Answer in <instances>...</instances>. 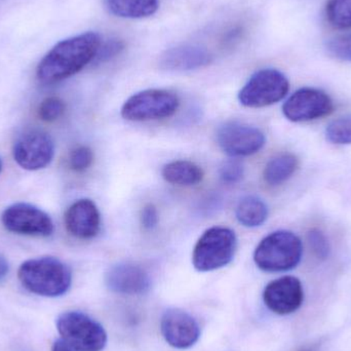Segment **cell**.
I'll return each mask as SVG.
<instances>
[{"label": "cell", "mask_w": 351, "mask_h": 351, "mask_svg": "<svg viewBox=\"0 0 351 351\" xmlns=\"http://www.w3.org/2000/svg\"><path fill=\"white\" fill-rule=\"evenodd\" d=\"M101 45L98 33L86 32L58 43L39 62L36 78L45 86L58 84L94 61Z\"/></svg>", "instance_id": "1"}, {"label": "cell", "mask_w": 351, "mask_h": 351, "mask_svg": "<svg viewBox=\"0 0 351 351\" xmlns=\"http://www.w3.org/2000/svg\"><path fill=\"white\" fill-rule=\"evenodd\" d=\"M18 278L29 292L47 298L63 296L72 284L70 268L53 257L27 260L19 268Z\"/></svg>", "instance_id": "2"}, {"label": "cell", "mask_w": 351, "mask_h": 351, "mask_svg": "<svg viewBox=\"0 0 351 351\" xmlns=\"http://www.w3.org/2000/svg\"><path fill=\"white\" fill-rule=\"evenodd\" d=\"M302 255L301 239L291 231L278 230L260 241L254 253V261L263 271L284 272L296 268Z\"/></svg>", "instance_id": "3"}, {"label": "cell", "mask_w": 351, "mask_h": 351, "mask_svg": "<svg viewBox=\"0 0 351 351\" xmlns=\"http://www.w3.org/2000/svg\"><path fill=\"white\" fill-rule=\"evenodd\" d=\"M237 247L234 231L227 227H212L204 231L195 243L192 263L200 272L220 269L232 261Z\"/></svg>", "instance_id": "4"}, {"label": "cell", "mask_w": 351, "mask_h": 351, "mask_svg": "<svg viewBox=\"0 0 351 351\" xmlns=\"http://www.w3.org/2000/svg\"><path fill=\"white\" fill-rule=\"evenodd\" d=\"M57 330L65 343L77 351H103L107 333L103 326L86 313L67 311L57 319Z\"/></svg>", "instance_id": "5"}, {"label": "cell", "mask_w": 351, "mask_h": 351, "mask_svg": "<svg viewBox=\"0 0 351 351\" xmlns=\"http://www.w3.org/2000/svg\"><path fill=\"white\" fill-rule=\"evenodd\" d=\"M290 82L280 70H259L247 80L239 93L241 105L249 108H263L282 101L288 95Z\"/></svg>", "instance_id": "6"}, {"label": "cell", "mask_w": 351, "mask_h": 351, "mask_svg": "<svg viewBox=\"0 0 351 351\" xmlns=\"http://www.w3.org/2000/svg\"><path fill=\"white\" fill-rule=\"evenodd\" d=\"M177 95L166 90H146L130 97L121 117L130 121H149L173 117L179 108Z\"/></svg>", "instance_id": "7"}, {"label": "cell", "mask_w": 351, "mask_h": 351, "mask_svg": "<svg viewBox=\"0 0 351 351\" xmlns=\"http://www.w3.org/2000/svg\"><path fill=\"white\" fill-rule=\"evenodd\" d=\"M12 156L14 162L24 170H43L55 156V143L43 130H26L14 142Z\"/></svg>", "instance_id": "8"}, {"label": "cell", "mask_w": 351, "mask_h": 351, "mask_svg": "<svg viewBox=\"0 0 351 351\" xmlns=\"http://www.w3.org/2000/svg\"><path fill=\"white\" fill-rule=\"evenodd\" d=\"M216 141L223 152L231 158L253 156L265 145L261 130L247 123L229 121L219 127Z\"/></svg>", "instance_id": "9"}, {"label": "cell", "mask_w": 351, "mask_h": 351, "mask_svg": "<svg viewBox=\"0 0 351 351\" xmlns=\"http://www.w3.org/2000/svg\"><path fill=\"white\" fill-rule=\"evenodd\" d=\"M1 223L14 234L47 237L53 232V222L49 214L24 202L8 206L2 213Z\"/></svg>", "instance_id": "10"}, {"label": "cell", "mask_w": 351, "mask_h": 351, "mask_svg": "<svg viewBox=\"0 0 351 351\" xmlns=\"http://www.w3.org/2000/svg\"><path fill=\"white\" fill-rule=\"evenodd\" d=\"M334 103L329 95L319 88H303L296 90L282 106L285 117L293 123H307L329 117Z\"/></svg>", "instance_id": "11"}, {"label": "cell", "mask_w": 351, "mask_h": 351, "mask_svg": "<svg viewBox=\"0 0 351 351\" xmlns=\"http://www.w3.org/2000/svg\"><path fill=\"white\" fill-rule=\"evenodd\" d=\"M263 301L276 315H291L298 311L304 301L302 284L295 276H282L272 280L264 289Z\"/></svg>", "instance_id": "12"}, {"label": "cell", "mask_w": 351, "mask_h": 351, "mask_svg": "<svg viewBox=\"0 0 351 351\" xmlns=\"http://www.w3.org/2000/svg\"><path fill=\"white\" fill-rule=\"evenodd\" d=\"M160 331L167 343L177 350L192 348L200 337V328L193 317L179 308H170L162 315Z\"/></svg>", "instance_id": "13"}, {"label": "cell", "mask_w": 351, "mask_h": 351, "mask_svg": "<svg viewBox=\"0 0 351 351\" xmlns=\"http://www.w3.org/2000/svg\"><path fill=\"white\" fill-rule=\"evenodd\" d=\"M105 284L111 292L123 295H141L149 291L152 280L141 266L134 263H119L109 268Z\"/></svg>", "instance_id": "14"}, {"label": "cell", "mask_w": 351, "mask_h": 351, "mask_svg": "<svg viewBox=\"0 0 351 351\" xmlns=\"http://www.w3.org/2000/svg\"><path fill=\"white\" fill-rule=\"evenodd\" d=\"M64 220L68 232L76 239H94L100 231V212L96 204L88 198L73 202L66 210Z\"/></svg>", "instance_id": "15"}, {"label": "cell", "mask_w": 351, "mask_h": 351, "mask_svg": "<svg viewBox=\"0 0 351 351\" xmlns=\"http://www.w3.org/2000/svg\"><path fill=\"white\" fill-rule=\"evenodd\" d=\"M212 56L204 47L183 45L167 49L160 58V67L167 71L184 72L206 67Z\"/></svg>", "instance_id": "16"}, {"label": "cell", "mask_w": 351, "mask_h": 351, "mask_svg": "<svg viewBox=\"0 0 351 351\" xmlns=\"http://www.w3.org/2000/svg\"><path fill=\"white\" fill-rule=\"evenodd\" d=\"M162 178L168 183L177 186H194L204 179V171L189 160H175L162 168Z\"/></svg>", "instance_id": "17"}, {"label": "cell", "mask_w": 351, "mask_h": 351, "mask_svg": "<svg viewBox=\"0 0 351 351\" xmlns=\"http://www.w3.org/2000/svg\"><path fill=\"white\" fill-rule=\"evenodd\" d=\"M299 168V160L292 154H282L266 164L263 179L269 186H280L288 181Z\"/></svg>", "instance_id": "18"}, {"label": "cell", "mask_w": 351, "mask_h": 351, "mask_svg": "<svg viewBox=\"0 0 351 351\" xmlns=\"http://www.w3.org/2000/svg\"><path fill=\"white\" fill-rule=\"evenodd\" d=\"M105 5L114 16L142 19L158 12L160 0H105Z\"/></svg>", "instance_id": "19"}, {"label": "cell", "mask_w": 351, "mask_h": 351, "mask_svg": "<svg viewBox=\"0 0 351 351\" xmlns=\"http://www.w3.org/2000/svg\"><path fill=\"white\" fill-rule=\"evenodd\" d=\"M235 216L243 226L255 228L261 226L267 220L268 206L258 196L247 195L237 204Z\"/></svg>", "instance_id": "20"}, {"label": "cell", "mask_w": 351, "mask_h": 351, "mask_svg": "<svg viewBox=\"0 0 351 351\" xmlns=\"http://www.w3.org/2000/svg\"><path fill=\"white\" fill-rule=\"evenodd\" d=\"M326 16L333 28L351 29V0H328Z\"/></svg>", "instance_id": "21"}, {"label": "cell", "mask_w": 351, "mask_h": 351, "mask_svg": "<svg viewBox=\"0 0 351 351\" xmlns=\"http://www.w3.org/2000/svg\"><path fill=\"white\" fill-rule=\"evenodd\" d=\"M326 137L335 145L351 144V113L331 121L326 129Z\"/></svg>", "instance_id": "22"}, {"label": "cell", "mask_w": 351, "mask_h": 351, "mask_svg": "<svg viewBox=\"0 0 351 351\" xmlns=\"http://www.w3.org/2000/svg\"><path fill=\"white\" fill-rule=\"evenodd\" d=\"M65 108V103L63 100L58 97H49L39 104V119L45 123H53L63 117Z\"/></svg>", "instance_id": "23"}, {"label": "cell", "mask_w": 351, "mask_h": 351, "mask_svg": "<svg viewBox=\"0 0 351 351\" xmlns=\"http://www.w3.org/2000/svg\"><path fill=\"white\" fill-rule=\"evenodd\" d=\"M307 243L317 259H327L331 253L329 239L321 229L313 228L307 232Z\"/></svg>", "instance_id": "24"}, {"label": "cell", "mask_w": 351, "mask_h": 351, "mask_svg": "<svg viewBox=\"0 0 351 351\" xmlns=\"http://www.w3.org/2000/svg\"><path fill=\"white\" fill-rule=\"evenodd\" d=\"M68 162L74 172H86L94 162V152L88 146H78L70 152Z\"/></svg>", "instance_id": "25"}, {"label": "cell", "mask_w": 351, "mask_h": 351, "mask_svg": "<svg viewBox=\"0 0 351 351\" xmlns=\"http://www.w3.org/2000/svg\"><path fill=\"white\" fill-rule=\"evenodd\" d=\"M326 47L332 57L342 61L351 62V33L334 37L328 41Z\"/></svg>", "instance_id": "26"}, {"label": "cell", "mask_w": 351, "mask_h": 351, "mask_svg": "<svg viewBox=\"0 0 351 351\" xmlns=\"http://www.w3.org/2000/svg\"><path fill=\"white\" fill-rule=\"evenodd\" d=\"M245 169L237 160H228L220 168L221 180L226 184H237L243 179Z\"/></svg>", "instance_id": "27"}, {"label": "cell", "mask_w": 351, "mask_h": 351, "mask_svg": "<svg viewBox=\"0 0 351 351\" xmlns=\"http://www.w3.org/2000/svg\"><path fill=\"white\" fill-rule=\"evenodd\" d=\"M123 49V41L119 39H112V40L107 41L105 45H101L99 47L98 53L96 58L98 62H106L119 55Z\"/></svg>", "instance_id": "28"}, {"label": "cell", "mask_w": 351, "mask_h": 351, "mask_svg": "<svg viewBox=\"0 0 351 351\" xmlns=\"http://www.w3.org/2000/svg\"><path fill=\"white\" fill-rule=\"evenodd\" d=\"M141 224L146 230H152L158 226V213L154 204H149L144 206L141 212Z\"/></svg>", "instance_id": "29"}, {"label": "cell", "mask_w": 351, "mask_h": 351, "mask_svg": "<svg viewBox=\"0 0 351 351\" xmlns=\"http://www.w3.org/2000/svg\"><path fill=\"white\" fill-rule=\"evenodd\" d=\"M10 265H8V260L4 256L0 255V280H3L8 276Z\"/></svg>", "instance_id": "30"}, {"label": "cell", "mask_w": 351, "mask_h": 351, "mask_svg": "<svg viewBox=\"0 0 351 351\" xmlns=\"http://www.w3.org/2000/svg\"><path fill=\"white\" fill-rule=\"evenodd\" d=\"M51 351H77L73 350V348H70L67 343L63 341V340H59V341H56L53 343V348H51Z\"/></svg>", "instance_id": "31"}, {"label": "cell", "mask_w": 351, "mask_h": 351, "mask_svg": "<svg viewBox=\"0 0 351 351\" xmlns=\"http://www.w3.org/2000/svg\"><path fill=\"white\" fill-rule=\"evenodd\" d=\"M2 171V160L1 158H0V173H1Z\"/></svg>", "instance_id": "32"}, {"label": "cell", "mask_w": 351, "mask_h": 351, "mask_svg": "<svg viewBox=\"0 0 351 351\" xmlns=\"http://www.w3.org/2000/svg\"><path fill=\"white\" fill-rule=\"evenodd\" d=\"M303 351H309V350H303Z\"/></svg>", "instance_id": "33"}]
</instances>
